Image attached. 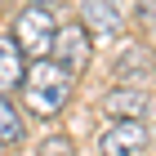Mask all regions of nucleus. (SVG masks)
Wrapping results in <instances>:
<instances>
[{
    "mask_svg": "<svg viewBox=\"0 0 156 156\" xmlns=\"http://www.w3.org/2000/svg\"><path fill=\"white\" fill-rule=\"evenodd\" d=\"M72 85L76 76L62 72L54 58H40V62H27V76H23V103L31 116H58L67 103H72Z\"/></svg>",
    "mask_w": 156,
    "mask_h": 156,
    "instance_id": "f257e3e1",
    "label": "nucleus"
},
{
    "mask_svg": "<svg viewBox=\"0 0 156 156\" xmlns=\"http://www.w3.org/2000/svg\"><path fill=\"white\" fill-rule=\"evenodd\" d=\"M58 27H62V23H58V13L49 9V5H27V9L18 13V31H13L18 49H23V58H31V62L49 58Z\"/></svg>",
    "mask_w": 156,
    "mask_h": 156,
    "instance_id": "f03ea898",
    "label": "nucleus"
},
{
    "mask_svg": "<svg viewBox=\"0 0 156 156\" xmlns=\"http://www.w3.org/2000/svg\"><path fill=\"white\" fill-rule=\"evenodd\" d=\"M89 58H94V36H89L80 23L58 27V36H54V62H58L62 72H72V76L85 72Z\"/></svg>",
    "mask_w": 156,
    "mask_h": 156,
    "instance_id": "7ed1b4c3",
    "label": "nucleus"
},
{
    "mask_svg": "<svg viewBox=\"0 0 156 156\" xmlns=\"http://www.w3.org/2000/svg\"><path fill=\"white\" fill-rule=\"evenodd\" d=\"M156 76V54L147 45H129L116 58V80L120 89H147V80Z\"/></svg>",
    "mask_w": 156,
    "mask_h": 156,
    "instance_id": "20e7f679",
    "label": "nucleus"
},
{
    "mask_svg": "<svg viewBox=\"0 0 156 156\" xmlns=\"http://www.w3.org/2000/svg\"><path fill=\"white\" fill-rule=\"evenodd\" d=\"M98 147H103V156H147V125L143 120H116Z\"/></svg>",
    "mask_w": 156,
    "mask_h": 156,
    "instance_id": "39448f33",
    "label": "nucleus"
},
{
    "mask_svg": "<svg viewBox=\"0 0 156 156\" xmlns=\"http://www.w3.org/2000/svg\"><path fill=\"white\" fill-rule=\"evenodd\" d=\"M80 27L89 36H116L125 27V9L112 0H89V5H80Z\"/></svg>",
    "mask_w": 156,
    "mask_h": 156,
    "instance_id": "423d86ee",
    "label": "nucleus"
},
{
    "mask_svg": "<svg viewBox=\"0 0 156 156\" xmlns=\"http://www.w3.org/2000/svg\"><path fill=\"white\" fill-rule=\"evenodd\" d=\"M103 112L112 116V125L116 120H143V112H147V89H112L107 98H103Z\"/></svg>",
    "mask_w": 156,
    "mask_h": 156,
    "instance_id": "0eeeda50",
    "label": "nucleus"
},
{
    "mask_svg": "<svg viewBox=\"0 0 156 156\" xmlns=\"http://www.w3.org/2000/svg\"><path fill=\"white\" fill-rule=\"evenodd\" d=\"M23 76H27V58H23V49H18V40L0 36V98L9 94V89H18Z\"/></svg>",
    "mask_w": 156,
    "mask_h": 156,
    "instance_id": "6e6552de",
    "label": "nucleus"
},
{
    "mask_svg": "<svg viewBox=\"0 0 156 156\" xmlns=\"http://www.w3.org/2000/svg\"><path fill=\"white\" fill-rule=\"evenodd\" d=\"M23 134H27V125L18 116V107L9 98H0V143H23Z\"/></svg>",
    "mask_w": 156,
    "mask_h": 156,
    "instance_id": "1a4fd4ad",
    "label": "nucleus"
},
{
    "mask_svg": "<svg viewBox=\"0 0 156 156\" xmlns=\"http://www.w3.org/2000/svg\"><path fill=\"white\" fill-rule=\"evenodd\" d=\"M36 156H76V147H72V138H67V134H49L45 143L36 147Z\"/></svg>",
    "mask_w": 156,
    "mask_h": 156,
    "instance_id": "9d476101",
    "label": "nucleus"
},
{
    "mask_svg": "<svg viewBox=\"0 0 156 156\" xmlns=\"http://www.w3.org/2000/svg\"><path fill=\"white\" fill-rule=\"evenodd\" d=\"M0 156H5V152H0Z\"/></svg>",
    "mask_w": 156,
    "mask_h": 156,
    "instance_id": "9b49d317",
    "label": "nucleus"
}]
</instances>
